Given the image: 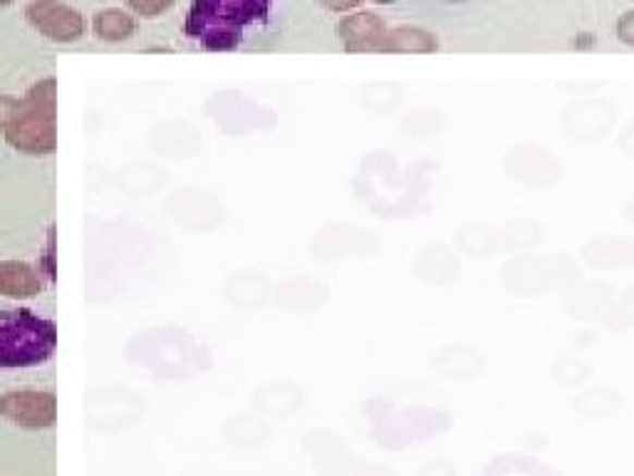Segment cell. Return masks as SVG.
I'll use <instances>...</instances> for the list:
<instances>
[{"label":"cell","mask_w":634,"mask_h":476,"mask_svg":"<svg viewBox=\"0 0 634 476\" xmlns=\"http://www.w3.org/2000/svg\"><path fill=\"white\" fill-rule=\"evenodd\" d=\"M171 8H174L171 0H130V3H126V11L137 13L142 17H157L171 11Z\"/></svg>","instance_id":"30bf717a"},{"label":"cell","mask_w":634,"mask_h":476,"mask_svg":"<svg viewBox=\"0 0 634 476\" xmlns=\"http://www.w3.org/2000/svg\"><path fill=\"white\" fill-rule=\"evenodd\" d=\"M42 293V278L35 271L33 266L23 264V260L5 258L0 264V295L3 298L23 301V298H35V295Z\"/></svg>","instance_id":"52a82bcc"},{"label":"cell","mask_w":634,"mask_h":476,"mask_svg":"<svg viewBox=\"0 0 634 476\" xmlns=\"http://www.w3.org/2000/svg\"><path fill=\"white\" fill-rule=\"evenodd\" d=\"M3 137L23 155L45 157L58 147V83L45 77L23 100H3Z\"/></svg>","instance_id":"7a4b0ae2"},{"label":"cell","mask_w":634,"mask_h":476,"mask_svg":"<svg viewBox=\"0 0 634 476\" xmlns=\"http://www.w3.org/2000/svg\"><path fill=\"white\" fill-rule=\"evenodd\" d=\"M0 415L23 429H48L58 419V400L52 392L15 390L0 400Z\"/></svg>","instance_id":"5b68a950"},{"label":"cell","mask_w":634,"mask_h":476,"mask_svg":"<svg viewBox=\"0 0 634 476\" xmlns=\"http://www.w3.org/2000/svg\"><path fill=\"white\" fill-rule=\"evenodd\" d=\"M25 21L45 38L60 45L83 40L87 30L85 15L60 0H33L25 5Z\"/></svg>","instance_id":"277c9868"},{"label":"cell","mask_w":634,"mask_h":476,"mask_svg":"<svg viewBox=\"0 0 634 476\" xmlns=\"http://www.w3.org/2000/svg\"><path fill=\"white\" fill-rule=\"evenodd\" d=\"M322 8H328V11H332V13H357V11H362V3L359 0H350V3H320Z\"/></svg>","instance_id":"7c38bea8"},{"label":"cell","mask_w":634,"mask_h":476,"mask_svg":"<svg viewBox=\"0 0 634 476\" xmlns=\"http://www.w3.org/2000/svg\"><path fill=\"white\" fill-rule=\"evenodd\" d=\"M387 33L385 17L373 11H357L338 21V38L348 52H382Z\"/></svg>","instance_id":"8992f818"},{"label":"cell","mask_w":634,"mask_h":476,"mask_svg":"<svg viewBox=\"0 0 634 476\" xmlns=\"http://www.w3.org/2000/svg\"><path fill=\"white\" fill-rule=\"evenodd\" d=\"M93 33L105 42H126L137 33V21L124 8H102L93 15Z\"/></svg>","instance_id":"9c48e42d"},{"label":"cell","mask_w":634,"mask_h":476,"mask_svg":"<svg viewBox=\"0 0 634 476\" xmlns=\"http://www.w3.org/2000/svg\"><path fill=\"white\" fill-rule=\"evenodd\" d=\"M618 35H620L622 42L634 45V11H627L620 17V21H618Z\"/></svg>","instance_id":"8fae6325"},{"label":"cell","mask_w":634,"mask_h":476,"mask_svg":"<svg viewBox=\"0 0 634 476\" xmlns=\"http://www.w3.org/2000/svg\"><path fill=\"white\" fill-rule=\"evenodd\" d=\"M58 347V328L52 320L28 308L0 313V365L35 367L48 363Z\"/></svg>","instance_id":"3957f363"},{"label":"cell","mask_w":634,"mask_h":476,"mask_svg":"<svg viewBox=\"0 0 634 476\" xmlns=\"http://www.w3.org/2000/svg\"><path fill=\"white\" fill-rule=\"evenodd\" d=\"M437 50V35L416 25H397L387 33L382 45V52H402V56H431Z\"/></svg>","instance_id":"ba28073f"},{"label":"cell","mask_w":634,"mask_h":476,"mask_svg":"<svg viewBox=\"0 0 634 476\" xmlns=\"http://www.w3.org/2000/svg\"><path fill=\"white\" fill-rule=\"evenodd\" d=\"M270 15L273 8L263 0H194L184 33L206 50L229 52L260 38L270 25Z\"/></svg>","instance_id":"6da1fadb"}]
</instances>
